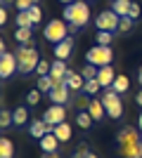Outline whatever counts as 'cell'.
<instances>
[{
	"instance_id": "cell-1",
	"label": "cell",
	"mask_w": 142,
	"mask_h": 158,
	"mask_svg": "<svg viewBox=\"0 0 142 158\" xmlns=\"http://www.w3.org/2000/svg\"><path fill=\"white\" fill-rule=\"evenodd\" d=\"M62 19L71 26V31H81L90 21V5L85 0H76V2L64 7V17H62Z\"/></svg>"
},
{
	"instance_id": "cell-2",
	"label": "cell",
	"mask_w": 142,
	"mask_h": 158,
	"mask_svg": "<svg viewBox=\"0 0 142 158\" xmlns=\"http://www.w3.org/2000/svg\"><path fill=\"white\" fill-rule=\"evenodd\" d=\"M14 57H17V64H19V71L17 73H21V76L33 73L36 69H38V64H41V54L36 50L33 40H31L28 45H19L14 50Z\"/></svg>"
},
{
	"instance_id": "cell-3",
	"label": "cell",
	"mask_w": 142,
	"mask_h": 158,
	"mask_svg": "<svg viewBox=\"0 0 142 158\" xmlns=\"http://www.w3.org/2000/svg\"><path fill=\"white\" fill-rule=\"evenodd\" d=\"M111 59H114V50H111V45H93L85 52V61L93 66H97V69H102V66H111Z\"/></svg>"
},
{
	"instance_id": "cell-4",
	"label": "cell",
	"mask_w": 142,
	"mask_h": 158,
	"mask_svg": "<svg viewBox=\"0 0 142 158\" xmlns=\"http://www.w3.org/2000/svg\"><path fill=\"white\" fill-rule=\"evenodd\" d=\"M69 33H71V26H69L64 19H52L50 24H45V28H43V35H45L47 43H62V40L69 38Z\"/></svg>"
},
{
	"instance_id": "cell-5",
	"label": "cell",
	"mask_w": 142,
	"mask_h": 158,
	"mask_svg": "<svg viewBox=\"0 0 142 158\" xmlns=\"http://www.w3.org/2000/svg\"><path fill=\"white\" fill-rule=\"evenodd\" d=\"M102 104H104V109H107V116L111 120H118L123 116V102H121V94L114 92L111 87H107V92L102 94Z\"/></svg>"
},
{
	"instance_id": "cell-6",
	"label": "cell",
	"mask_w": 142,
	"mask_h": 158,
	"mask_svg": "<svg viewBox=\"0 0 142 158\" xmlns=\"http://www.w3.org/2000/svg\"><path fill=\"white\" fill-rule=\"evenodd\" d=\"M118 24H121V17H118L114 10H104V12H100V14H97V19H95L97 31L118 33Z\"/></svg>"
},
{
	"instance_id": "cell-7",
	"label": "cell",
	"mask_w": 142,
	"mask_h": 158,
	"mask_svg": "<svg viewBox=\"0 0 142 158\" xmlns=\"http://www.w3.org/2000/svg\"><path fill=\"white\" fill-rule=\"evenodd\" d=\"M14 71H19L17 57H14L12 52H2L0 54V78L7 80L10 76H14Z\"/></svg>"
},
{
	"instance_id": "cell-8",
	"label": "cell",
	"mask_w": 142,
	"mask_h": 158,
	"mask_svg": "<svg viewBox=\"0 0 142 158\" xmlns=\"http://www.w3.org/2000/svg\"><path fill=\"white\" fill-rule=\"evenodd\" d=\"M64 118H67V106L62 104H50V109L43 113V120L47 125H59V123H64Z\"/></svg>"
},
{
	"instance_id": "cell-9",
	"label": "cell",
	"mask_w": 142,
	"mask_h": 158,
	"mask_svg": "<svg viewBox=\"0 0 142 158\" xmlns=\"http://www.w3.org/2000/svg\"><path fill=\"white\" fill-rule=\"evenodd\" d=\"M50 102L52 104H67V102H71V87L67 85V83H59V85L52 87V92H50Z\"/></svg>"
},
{
	"instance_id": "cell-10",
	"label": "cell",
	"mask_w": 142,
	"mask_h": 158,
	"mask_svg": "<svg viewBox=\"0 0 142 158\" xmlns=\"http://www.w3.org/2000/svg\"><path fill=\"white\" fill-rule=\"evenodd\" d=\"M28 132H31V137H33V139H38V142H41L45 135L54 132V125H47L43 118H36L33 123H31V127H28Z\"/></svg>"
},
{
	"instance_id": "cell-11",
	"label": "cell",
	"mask_w": 142,
	"mask_h": 158,
	"mask_svg": "<svg viewBox=\"0 0 142 158\" xmlns=\"http://www.w3.org/2000/svg\"><path fill=\"white\" fill-rule=\"evenodd\" d=\"M142 139V132L135 130V127H121V130L116 132V142L118 144H130V142H140Z\"/></svg>"
},
{
	"instance_id": "cell-12",
	"label": "cell",
	"mask_w": 142,
	"mask_h": 158,
	"mask_svg": "<svg viewBox=\"0 0 142 158\" xmlns=\"http://www.w3.org/2000/svg\"><path fill=\"white\" fill-rule=\"evenodd\" d=\"M52 52H54V59H62V61H67L69 57H71V52H74V38L69 35L67 40H62V43H57Z\"/></svg>"
},
{
	"instance_id": "cell-13",
	"label": "cell",
	"mask_w": 142,
	"mask_h": 158,
	"mask_svg": "<svg viewBox=\"0 0 142 158\" xmlns=\"http://www.w3.org/2000/svg\"><path fill=\"white\" fill-rule=\"evenodd\" d=\"M118 156L123 158H142V139L130 144H118Z\"/></svg>"
},
{
	"instance_id": "cell-14",
	"label": "cell",
	"mask_w": 142,
	"mask_h": 158,
	"mask_svg": "<svg viewBox=\"0 0 142 158\" xmlns=\"http://www.w3.org/2000/svg\"><path fill=\"white\" fill-rule=\"evenodd\" d=\"M88 113L93 116L95 123H102L104 118H109V116H107V109H104V104H102V99H90Z\"/></svg>"
},
{
	"instance_id": "cell-15",
	"label": "cell",
	"mask_w": 142,
	"mask_h": 158,
	"mask_svg": "<svg viewBox=\"0 0 142 158\" xmlns=\"http://www.w3.org/2000/svg\"><path fill=\"white\" fill-rule=\"evenodd\" d=\"M118 73L114 71V66H102L100 71H97V80H100V85L102 87H111L114 85V80Z\"/></svg>"
},
{
	"instance_id": "cell-16",
	"label": "cell",
	"mask_w": 142,
	"mask_h": 158,
	"mask_svg": "<svg viewBox=\"0 0 142 158\" xmlns=\"http://www.w3.org/2000/svg\"><path fill=\"white\" fill-rule=\"evenodd\" d=\"M67 85L71 87V92H81L83 90V85H85V78H83L81 73H76V71H71V69H69L67 71Z\"/></svg>"
},
{
	"instance_id": "cell-17",
	"label": "cell",
	"mask_w": 142,
	"mask_h": 158,
	"mask_svg": "<svg viewBox=\"0 0 142 158\" xmlns=\"http://www.w3.org/2000/svg\"><path fill=\"white\" fill-rule=\"evenodd\" d=\"M59 139L54 137V132H50V135H45V137L41 139V149L43 153H54V151H59Z\"/></svg>"
},
{
	"instance_id": "cell-18",
	"label": "cell",
	"mask_w": 142,
	"mask_h": 158,
	"mask_svg": "<svg viewBox=\"0 0 142 158\" xmlns=\"http://www.w3.org/2000/svg\"><path fill=\"white\" fill-rule=\"evenodd\" d=\"M67 71H69L67 61L57 59V61H52V71H50V76H52V80H54V83H59V80H64V78H67Z\"/></svg>"
},
{
	"instance_id": "cell-19",
	"label": "cell",
	"mask_w": 142,
	"mask_h": 158,
	"mask_svg": "<svg viewBox=\"0 0 142 158\" xmlns=\"http://www.w3.org/2000/svg\"><path fill=\"white\" fill-rule=\"evenodd\" d=\"M130 5H133V0H114V2H111V10H114L118 17H128Z\"/></svg>"
},
{
	"instance_id": "cell-20",
	"label": "cell",
	"mask_w": 142,
	"mask_h": 158,
	"mask_svg": "<svg viewBox=\"0 0 142 158\" xmlns=\"http://www.w3.org/2000/svg\"><path fill=\"white\" fill-rule=\"evenodd\" d=\"M54 137L59 139V142H69L71 139V125H69L67 120L59 123V125H54Z\"/></svg>"
},
{
	"instance_id": "cell-21",
	"label": "cell",
	"mask_w": 142,
	"mask_h": 158,
	"mask_svg": "<svg viewBox=\"0 0 142 158\" xmlns=\"http://www.w3.org/2000/svg\"><path fill=\"white\" fill-rule=\"evenodd\" d=\"M0 158H14V144L10 137L0 139Z\"/></svg>"
},
{
	"instance_id": "cell-22",
	"label": "cell",
	"mask_w": 142,
	"mask_h": 158,
	"mask_svg": "<svg viewBox=\"0 0 142 158\" xmlns=\"http://www.w3.org/2000/svg\"><path fill=\"white\" fill-rule=\"evenodd\" d=\"M14 40L21 43V45H28L33 40V28H17L14 31Z\"/></svg>"
},
{
	"instance_id": "cell-23",
	"label": "cell",
	"mask_w": 142,
	"mask_h": 158,
	"mask_svg": "<svg viewBox=\"0 0 142 158\" xmlns=\"http://www.w3.org/2000/svg\"><path fill=\"white\" fill-rule=\"evenodd\" d=\"M76 123H78V127H83V130H90V127L95 125L93 116H90L88 111H78L76 113Z\"/></svg>"
},
{
	"instance_id": "cell-24",
	"label": "cell",
	"mask_w": 142,
	"mask_h": 158,
	"mask_svg": "<svg viewBox=\"0 0 142 158\" xmlns=\"http://www.w3.org/2000/svg\"><path fill=\"white\" fill-rule=\"evenodd\" d=\"M28 123V109L26 106H17L14 109V125L21 127V125H26Z\"/></svg>"
},
{
	"instance_id": "cell-25",
	"label": "cell",
	"mask_w": 142,
	"mask_h": 158,
	"mask_svg": "<svg viewBox=\"0 0 142 158\" xmlns=\"http://www.w3.org/2000/svg\"><path fill=\"white\" fill-rule=\"evenodd\" d=\"M128 87H130L128 76H116L114 85H111V90H114V92H118V94H123V92H128Z\"/></svg>"
},
{
	"instance_id": "cell-26",
	"label": "cell",
	"mask_w": 142,
	"mask_h": 158,
	"mask_svg": "<svg viewBox=\"0 0 142 158\" xmlns=\"http://www.w3.org/2000/svg\"><path fill=\"white\" fill-rule=\"evenodd\" d=\"M14 24H17L19 28H36V24H33V19H31V14H28V12H19Z\"/></svg>"
},
{
	"instance_id": "cell-27",
	"label": "cell",
	"mask_w": 142,
	"mask_h": 158,
	"mask_svg": "<svg viewBox=\"0 0 142 158\" xmlns=\"http://www.w3.org/2000/svg\"><path fill=\"white\" fill-rule=\"evenodd\" d=\"M10 125H14V111L2 109V111H0V127H2V130H7Z\"/></svg>"
},
{
	"instance_id": "cell-28",
	"label": "cell",
	"mask_w": 142,
	"mask_h": 158,
	"mask_svg": "<svg viewBox=\"0 0 142 158\" xmlns=\"http://www.w3.org/2000/svg\"><path fill=\"white\" fill-rule=\"evenodd\" d=\"M52 87H54L52 76H41V78H38V90H41V92H52Z\"/></svg>"
},
{
	"instance_id": "cell-29",
	"label": "cell",
	"mask_w": 142,
	"mask_h": 158,
	"mask_svg": "<svg viewBox=\"0 0 142 158\" xmlns=\"http://www.w3.org/2000/svg\"><path fill=\"white\" fill-rule=\"evenodd\" d=\"M133 28H135V19H133V17H121V24H118V33H123V35H126V33H130Z\"/></svg>"
},
{
	"instance_id": "cell-30",
	"label": "cell",
	"mask_w": 142,
	"mask_h": 158,
	"mask_svg": "<svg viewBox=\"0 0 142 158\" xmlns=\"http://www.w3.org/2000/svg\"><path fill=\"white\" fill-rule=\"evenodd\" d=\"M95 43H97V45H111V43H114V33H109V31H97Z\"/></svg>"
},
{
	"instance_id": "cell-31",
	"label": "cell",
	"mask_w": 142,
	"mask_h": 158,
	"mask_svg": "<svg viewBox=\"0 0 142 158\" xmlns=\"http://www.w3.org/2000/svg\"><path fill=\"white\" fill-rule=\"evenodd\" d=\"M100 80H97V78H93V80H85V85H83V92H85V94H90V97H93V94H97V92H100Z\"/></svg>"
},
{
	"instance_id": "cell-32",
	"label": "cell",
	"mask_w": 142,
	"mask_h": 158,
	"mask_svg": "<svg viewBox=\"0 0 142 158\" xmlns=\"http://www.w3.org/2000/svg\"><path fill=\"white\" fill-rule=\"evenodd\" d=\"M74 106L78 109V111H88V106H90V94H78V97H74Z\"/></svg>"
},
{
	"instance_id": "cell-33",
	"label": "cell",
	"mask_w": 142,
	"mask_h": 158,
	"mask_svg": "<svg viewBox=\"0 0 142 158\" xmlns=\"http://www.w3.org/2000/svg\"><path fill=\"white\" fill-rule=\"evenodd\" d=\"M97 71H100L97 66H93V64H85V66H83V71H81V76H83L85 80H93V78H97Z\"/></svg>"
},
{
	"instance_id": "cell-34",
	"label": "cell",
	"mask_w": 142,
	"mask_h": 158,
	"mask_svg": "<svg viewBox=\"0 0 142 158\" xmlns=\"http://www.w3.org/2000/svg\"><path fill=\"white\" fill-rule=\"evenodd\" d=\"M88 153H90V146L85 142H81V144L76 146V151L71 153V158H88Z\"/></svg>"
},
{
	"instance_id": "cell-35",
	"label": "cell",
	"mask_w": 142,
	"mask_h": 158,
	"mask_svg": "<svg viewBox=\"0 0 142 158\" xmlns=\"http://www.w3.org/2000/svg\"><path fill=\"white\" fill-rule=\"evenodd\" d=\"M50 71H52V64L45 59H41V64H38V69H36V73H38V78L41 76H50Z\"/></svg>"
},
{
	"instance_id": "cell-36",
	"label": "cell",
	"mask_w": 142,
	"mask_h": 158,
	"mask_svg": "<svg viewBox=\"0 0 142 158\" xmlns=\"http://www.w3.org/2000/svg\"><path fill=\"white\" fill-rule=\"evenodd\" d=\"M38 102H41V90L36 87V90H31V92L26 94V104H28V106H36Z\"/></svg>"
},
{
	"instance_id": "cell-37",
	"label": "cell",
	"mask_w": 142,
	"mask_h": 158,
	"mask_svg": "<svg viewBox=\"0 0 142 158\" xmlns=\"http://www.w3.org/2000/svg\"><path fill=\"white\" fill-rule=\"evenodd\" d=\"M26 12L31 14V19H33V24L38 26V24H41V19H43V12H41V7H38V5H33L31 10H26Z\"/></svg>"
},
{
	"instance_id": "cell-38",
	"label": "cell",
	"mask_w": 142,
	"mask_h": 158,
	"mask_svg": "<svg viewBox=\"0 0 142 158\" xmlns=\"http://www.w3.org/2000/svg\"><path fill=\"white\" fill-rule=\"evenodd\" d=\"M33 5H36L33 0H17V2H14V7H17L19 12H26V10H31Z\"/></svg>"
},
{
	"instance_id": "cell-39",
	"label": "cell",
	"mask_w": 142,
	"mask_h": 158,
	"mask_svg": "<svg viewBox=\"0 0 142 158\" xmlns=\"http://www.w3.org/2000/svg\"><path fill=\"white\" fill-rule=\"evenodd\" d=\"M128 17H133V19H137V17H140V5H137V2H133V5H130V14Z\"/></svg>"
},
{
	"instance_id": "cell-40",
	"label": "cell",
	"mask_w": 142,
	"mask_h": 158,
	"mask_svg": "<svg viewBox=\"0 0 142 158\" xmlns=\"http://www.w3.org/2000/svg\"><path fill=\"white\" fill-rule=\"evenodd\" d=\"M0 24H7V10L0 7Z\"/></svg>"
},
{
	"instance_id": "cell-41",
	"label": "cell",
	"mask_w": 142,
	"mask_h": 158,
	"mask_svg": "<svg viewBox=\"0 0 142 158\" xmlns=\"http://www.w3.org/2000/svg\"><path fill=\"white\" fill-rule=\"evenodd\" d=\"M43 158H64L59 151H54V153H43Z\"/></svg>"
},
{
	"instance_id": "cell-42",
	"label": "cell",
	"mask_w": 142,
	"mask_h": 158,
	"mask_svg": "<svg viewBox=\"0 0 142 158\" xmlns=\"http://www.w3.org/2000/svg\"><path fill=\"white\" fill-rule=\"evenodd\" d=\"M137 83H140V85H142V66H140V69H137Z\"/></svg>"
},
{
	"instance_id": "cell-43",
	"label": "cell",
	"mask_w": 142,
	"mask_h": 158,
	"mask_svg": "<svg viewBox=\"0 0 142 158\" xmlns=\"http://www.w3.org/2000/svg\"><path fill=\"white\" fill-rule=\"evenodd\" d=\"M137 130L142 132V113H140V116H137Z\"/></svg>"
},
{
	"instance_id": "cell-44",
	"label": "cell",
	"mask_w": 142,
	"mask_h": 158,
	"mask_svg": "<svg viewBox=\"0 0 142 158\" xmlns=\"http://www.w3.org/2000/svg\"><path fill=\"white\" fill-rule=\"evenodd\" d=\"M135 102H137V104H140V106H142V90H140V92H137V97H135Z\"/></svg>"
},
{
	"instance_id": "cell-45",
	"label": "cell",
	"mask_w": 142,
	"mask_h": 158,
	"mask_svg": "<svg viewBox=\"0 0 142 158\" xmlns=\"http://www.w3.org/2000/svg\"><path fill=\"white\" fill-rule=\"evenodd\" d=\"M2 2H5V5H14V2H17V0H2Z\"/></svg>"
},
{
	"instance_id": "cell-46",
	"label": "cell",
	"mask_w": 142,
	"mask_h": 158,
	"mask_svg": "<svg viewBox=\"0 0 142 158\" xmlns=\"http://www.w3.org/2000/svg\"><path fill=\"white\" fill-rule=\"evenodd\" d=\"M59 2H64V5H71V2H76V0H59Z\"/></svg>"
},
{
	"instance_id": "cell-47",
	"label": "cell",
	"mask_w": 142,
	"mask_h": 158,
	"mask_svg": "<svg viewBox=\"0 0 142 158\" xmlns=\"http://www.w3.org/2000/svg\"><path fill=\"white\" fill-rule=\"evenodd\" d=\"M88 158H97V156H95V153H93V151H90V153H88Z\"/></svg>"
},
{
	"instance_id": "cell-48",
	"label": "cell",
	"mask_w": 142,
	"mask_h": 158,
	"mask_svg": "<svg viewBox=\"0 0 142 158\" xmlns=\"http://www.w3.org/2000/svg\"><path fill=\"white\" fill-rule=\"evenodd\" d=\"M33 2H36V5H38V2H41V0H33Z\"/></svg>"
}]
</instances>
